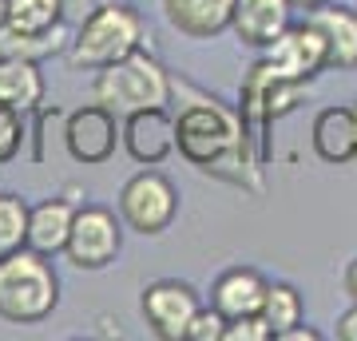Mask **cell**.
I'll list each match as a JSON object with an SVG mask.
<instances>
[{
  "instance_id": "cell-1",
  "label": "cell",
  "mask_w": 357,
  "mask_h": 341,
  "mask_svg": "<svg viewBox=\"0 0 357 341\" xmlns=\"http://www.w3.org/2000/svg\"><path fill=\"white\" fill-rule=\"evenodd\" d=\"M60 305V274L48 254L20 246L0 258V317L13 326H36Z\"/></svg>"
},
{
  "instance_id": "cell-2",
  "label": "cell",
  "mask_w": 357,
  "mask_h": 341,
  "mask_svg": "<svg viewBox=\"0 0 357 341\" xmlns=\"http://www.w3.org/2000/svg\"><path fill=\"white\" fill-rule=\"evenodd\" d=\"M143 40H147V24H143L139 8H131V4H100L76 28L72 48H68V60H72V68L100 72L107 63L139 52Z\"/></svg>"
},
{
  "instance_id": "cell-3",
  "label": "cell",
  "mask_w": 357,
  "mask_h": 341,
  "mask_svg": "<svg viewBox=\"0 0 357 341\" xmlns=\"http://www.w3.org/2000/svg\"><path fill=\"white\" fill-rule=\"evenodd\" d=\"M171 76L167 68L147 52H131L123 60L100 68V76L91 84V96L96 103H103L107 112H115L119 119L131 112H143V107H167L171 103Z\"/></svg>"
},
{
  "instance_id": "cell-4",
  "label": "cell",
  "mask_w": 357,
  "mask_h": 341,
  "mask_svg": "<svg viewBox=\"0 0 357 341\" xmlns=\"http://www.w3.org/2000/svg\"><path fill=\"white\" fill-rule=\"evenodd\" d=\"M234 147H243L238 119L222 107L218 100H199L187 103L175 119V151L191 167H218Z\"/></svg>"
},
{
  "instance_id": "cell-5",
  "label": "cell",
  "mask_w": 357,
  "mask_h": 341,
  "mask_svg": "<svg viewBox=\"0 0 357 341\" xmlns=\"http://www.w3.org/2000/svg\"><path fill=\"white\" fill-rule=\"evenodd\" d=\"M119 218H123V227L143 234V238L163 234L178 218V187L163 171H151V167L131 175L119 190Z\"/></svg>"
},
{
  "instance_id": "cell-6",
  "label": "cell",
  "mask_w": 357,
  "mask_h": 341,
  "mask_svg": "<svg viewBox=\"0 0 357 341\" xmlns=\"http://www.w3.org/2000/svg\"><path fill=\"white\" fill-rule=\"evenodd\" d=\"M123 250V218H115L107 206H76L72 230H68L64 258L76 270H103Z\"/></svg>"
},
{
  "instance_id": "cell-7",
  "label": "cell",
  "mask_w": 357,
  "mask_h": 341,
  "mask_svg": "<svg viewBox=\"0 0 357 341\" xmlns=\"http://www.w3.org/2000/svg\"><path fill=\"white\" fill-rule=\"evenodd\" d=\"M143 321L159 341H187V326L191 317L203 310V298L191 282H178V278H159L151 286H143L139 298Z\"/></svg>"
},
{
  "instance_id": "cell-8",
  "label": "cell",
  "mask_w": 357,
  "mask_h": 341,
  "mask_svg": "<svg viewBox=\"0 0 357 341\" xmlns=\"http://www.w3.org/2000/svg\"><path fill=\"white\" fill-rule=\"evenodd\" d=\"M123 119L107 112L103 103H84L64 119V147L79 167H103L119 147Z\"/></svg>"
},
{
  "instance_id": "cell-9",
  "label": "cell",
  "mask_w": 357,
  "mask_h": 341,
  "mask_svg": "<svg viewBox=\"0 0 357 341\" xmlns=\"http://www.w3.org/2000/svg\"><path fill=\"white\" fill-rule=\"evenodd\" d=\"M266 63L278 79L306 88L318 72H326V40H321V32L310 20H294L266 48Z\"/></svg>"
},
{
  "instance_id": "cell-10",
  "label": "cell",
  "mask_w": 357,
  "mask_h": 341,
  "mask_svg": "<svg viewBox=\"0 0 357 341\" xmlns=\"http://www.w3.org/2000/svg\"><path fill=\"white\" fill-rule=\"evenodd\" d=\"M119 147L139 167H159L175 151V119L167 115V107H143V112L123 115Z\"/></svg>"
},
{
  "instance_id": "cell-11",
  "label": "cell",
  "mask_w": 357,
  "mask_h": 341,
  "mask_svg": "<svg viewBox=\"0 0 357 341\" xmlns=\"http://www.w3.org/2000/svg\"><path fill=\"white\" fill-rule=\"evenodd\" d=\"M290 24H294L290 0H234V13H230V32L243 40L246 48L258 52H266Z\"/></svg>"
},
{
  "instance_id": "cell-12",
  "label": "cell",
  "mask_w": 357,
  "mask_h": 341,
  "mask_svg": "<svg viewBox=\"0 0 357 341\" xmlns=\"http://www.w3.org/2000/svg\"><path fill=\"white\" fill-rule=\"evenodd\" d=\"M306 20L321 32L326 40V72H354L357 68V8H342V4H321Z\"/></svg>"
},
{
  "instance_id": "cell-13",
  "label": "cell",
  "mask_w": 357,
  "mask_h": 341,
  "mask_svg": "<svg viewBox=\"0 0 357 341\" xmlns=\"http://www.w3.org/2000/svg\"><path fill=\"white\" fill-rule=\"evenodd\" d=\"M310 143L321 163H357V107H321L310 127Z\"/></svg>"
},
{
  "instance_id": "cell-14",
  "label": "cell",
  "mask_w": 357,
  "mask_h": 341,
  "mask_svg": "<svg viewBox=\"0 0 357 341\" xmlns=\"http://www.w3.org/2000/svg\"><path fill=\"white\" fill-rule=\"evenodd\" d=\"M262 294H266L262 270H255V266H230V270H222L215 278V286H211V305L227 321H234V317L258 314L262 310Z\"/></svg>"
},
{
  "instance_id": "cell-15",
  "label": "cell",
  "mask_w": 357,
  "mask_h": 341,
  "mask_svg": "<svg viewBox=\"0 0 357 341\" xmlns=\"http://www.w3.org/2000/svg\"><path fill=\"white\" fill-rule=\"evenodd\" d=\"M234 0H163L167 24L187 40H215L230 28Z\"/></svg>"
},
{
  "instance_id": "cell-16",
  "label": "cell",
  "mask_w": 357,
  "mask_h": 341,
  "mask_svg": "<svg viewBox=\"0 0 357 341\" xmlns=\"http://www.w3.org/2000/svg\"><path fill=\"white\" fill-rule=\"evenodd\" d=\"M72 218H76V206H72V199H60V195L28 206V246L48 258L64 254Z\"/></svg>"
},
{
  "instance_id": "cell-17",
  "label": "cell",
  "mask_w": 357,
  "mask_h": 341,
  "mask_svg": "<svg viewBox=\"0 0 357 341\" xmlns=\"http://www.w3.org/2000/svg\"><path fill=\"white\" fill-rule=\"evenodd\" d=\"M0 103L13 112L28 115L44 103V72L40 60H20V56H0Z\"/></svg>"
},
{
  "instance_id": "cell-18",
  "label": "cell",
  "mask_w": 357,
  "mask_h": 341,
  "mask_svg": "<svg viewBox=\"0 0 357 341\" xmlns=\"http://www.w3.org/2000/svg\"><path fill=\"white\" fill-rule=\"evenodd\" d=\"M258 314L266 317V326L274 329V338L286 333L290 326L306 321V298L298 294V286L290 282H266V294H262V310Z\"/></svg>"
},
{
  "instance_id": "cell-19",
  "label": "cell",
  "mask_w": 357,
  "mask_h": 341,
  "mask_svg": "<svg viewBox=\"0 0 357 341\" xmlns=\"http://www.w3.org/2000/svg\"><path fill=\"white\" fill-rule=\"evenodd\" d=\"M64 52V24L52 32H16V28L0 24V56H20V60H44Z\"/></svg>"
},
{
  "instance_id": "cell-20",
  "label": "cell",
  "mask_w": 357,
  "mask_h": 341,
  "mask_svg": "<svg viewBox=\"0 0 357 341\" xmlns=\"http://www.w3.org/2000/svg\"><path fill=\"white\" fill-rule=\"evenodd\" d=\"M4 24L16 32H52L64 24V0H8Z\"/></svg>"
},
{
  "instance_id": "cell-21",
  "label": "cell",
  "mask_w": 357,
  "mask_h": 341,
  "mask_svg": "<svg viewBox=\"0 0 357 341\" xmlns=\"http://www.w3.org/2000/svg\"><path fill=\"white\" fill-rule=\"evenodd\" d=\"M28 246V202L13 190H0V258Z\"/></svg>"
},
{
  "instance_id": "cell-22",
  "label": "cell",
  "mask_w": 357,
  "mask_h": 341,
  "mask_svg": "<svg viewBox=\"0 0 357 341\" xmlns=\"http://www.w3.org/2000/svg\"><path fill=\"white\" fill-rule=\"evenodd\" d=\"M28 131H24V115L13 112L8 103H0V163H13L20 147H24Z\"/></svg>"
},
{
  "instance_id": "cell-23",
  "label": "cell",
  "mask_w": 357,
  "mask_h": 341,
  "mask_svg": "<svg viewBox=\"0 0 357 341\" xmlns=\"http://www.w3.org/2000/svg\"><path fill=\"white\" fill-rule=\"evenodd\" d=\"M222 333H227V317L215 305H203L187 326V341H222Z\"/></svg>"
},
{
  "instance_id": "cell-24",
  "label": "cell",
  "mask_w": 357,
  "mask_h": 341,
  "mask_svg": "<svg viewBox=\"0 0 357 341\" xmlns=\"http://www.w3.org/2000/svg\"><path fill=\"white\" fill-rule=\"evenodd\" d=\"M270 338H274V329L266 326L262 314L234 317V321H227V333H222V341H270Z\"/></svg>"
},
{
  "instance_id": "cell-25",
  "label": "cell",
  "mask_w": 357,
  "mask_h": 341,
  "mask_svg": "<svg viewBox=\"0 0 357 341\" xmlns=\"http://www.w3.org/2000/svg\"><path fill=\"white\" fill-rule=\"evenodd\" d=\"M337 338H342V341H357V302L337 317Z\"/></svg>"
},
{
  "instance_id": "cell-26",
  "label": "cell",
  "mask_w": 357,
  "mask_h": 341,
  "mask_svg": "<svg viewBox=\"0 0 357 341\" xmlns=\"http://www.w3.org/2000/svg\"><path fill=\"white\" fill-rule=\"evenodd\" d=\"M278 341H321V333L314 326H302V321H298V326H290L286 333H278Z\"/></svg>"
},
{
  "instance_id": "cell-27",
  "label": "cell",
  "mask_w": 357,
  "mask_h": 341,
  "mask_svg": "<svg viewBox=\"0 0 357 341\" xmlns=\"http://www.w3.org/2000/svg\"><path fill=\"white\" fill-rule=\"evenodd\" d=\"M345 294H349V302H357V258L349 266H345V278H342Z\"/></svg>"
},
{
  "instance_id": "cell-28",
  "label": "cell",
  "mask_w": 357,
  "mask_h": 341,
  "mask_svg": "<svg viewBox=\"0 0 357 341\" xmlns=\"http://www.w3.org/2000/svg\"><path fill=\"white\" fill-rule=\"evenodd\" d=\"M294 4V13L302 8V13H314V8H321V4H330V0H290Z\"/></svg>"
},
{
  "instance_id": "cell-29",
  "label": "cell",
  "mask_w": 357,
  "mask_h": 341,
  "mask_svg": "<svg viewBox=\"0 0 357 341\" xmlns=\"http://www.w3.org/2000/svg\"><path fill=\"white\" fill-rule=\"evenodd\" d=\"M4 13H8V0H0V24H4Z\"/></svg>"
},
{
  "instance_id": "cell-30",
  "label": "cell",
  "mask_w": 357,
  "mask_h": 341,
  "mask_svg": "<svg viewBox=\"0 0 357 341\" xmlns=\"http://www.w3.org/2000/svg\"><path fill=\"white\" fill-rule=\"evenodd\" d=\"M354 8H357V0H354Z\"/></svg>"
}]
</instances>
